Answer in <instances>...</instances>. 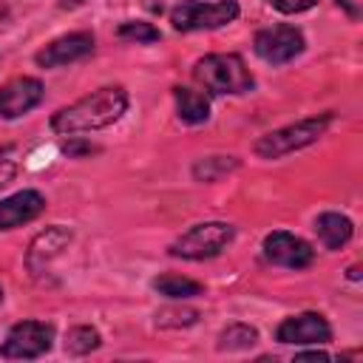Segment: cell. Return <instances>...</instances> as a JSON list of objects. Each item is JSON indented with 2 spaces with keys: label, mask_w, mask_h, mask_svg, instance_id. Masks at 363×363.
Masks as SVG:
<instances>
[{
  "label": "cell",
  "mask_w": 363,
  "mask_h": 363,
  "mask_svg": "<svg viewBox=\"0 0 363 363\" xmlns=\"http://www.w3.org/2000/svg\"><path fill=\"white\" fill-rule=\"evenodd\" d=\"M71 244V233L65 230V227H48L45 233H40L34 241H31V247H28V252H26V264H28V269L37 275V272H43V269H48V264L65 250Z\"/></svg>",
  "instance_id": "obj_13"
},
{
  "label": "cell",
  "mask_w": 363,
  "mask_h": 363,
  "mask_svg": "<svg viewBox=\"0 0 363 363\" xmlns=\"http://www.w3.org/2000/svg\"><path fill=\"white\" fill-rule=\"evenodd\" d=\"M14 170H17V164L11 159H0V187L14 179Z\"/></svg>",
  "instance_id": "obj_23"
},
{
  "label": "cell",
  "mask_w": 363,
  "mask_h": 363,
  "mask_svg": "<svg viewBox=\"0 0 363 363\" xmlns=\"http://www.w3.org/2000/svg\"><path fill=\"white\" fill-rule=\"evenodd\" d=\"M343 9H346V14L352 17V20H357L360 14H363V0H337Z\"/></svg>",
  "instance_id": "obj_24"
},
{
  "label": "cell",
  "mask_w": 363,
  "mask_h": 363,
  "mask_svg": "<svg viewBox=\"0 0 363 363\" xmlns=\"http://www.w3.org/2000/svg\"><path fill=\"white\" fill-rule=\"evenodd\" d=\"M173 99H176V111H179V119H182V122H187V125L207 122V116H210V102H207L204 94L190 91V88H173Z\"/></svg>",
  "instance_id": "obj_15"
},
{
  "label": "cell",
  "mask_w": 363,
  "mask_h": 363,
  "mask_svg": "<svg viewBox=\"0 0 363 363\" xmlns=\"http://www.w3.org/2000/svg\"><path fill=\"white\" fill-rule=\"evenodd\" d=\"M54 343V326L43 320H20L9 329L0 354L9 360H31L51 349Z\"/></svg>",
  "instance_id": "obj_6"
},
{
  "label": "cell",
  "mask_w": 363,
  "mask_h": 363,
  "mask_svg": "<svg viewBox=\"0 0 363 363\" xmlns=\"http://www.w3.org/2000/svg\"><path fill=\"white\" fill-rule=\"evenodd\" d=\"M235 167H238L235 156H207V159H199L193 164V176H196V182H216Z\"/></svg>",
  "instance_id": "obj_17"
},
{
  "label": "cell",
  "mask_w": 363,
  "mask_h": 363,
  "mask_svg": "<svg viewBox=\"0 0 363 363\" xmlns=\"http://www.w3.org/2000/svg\"><path fill=\"white\" fill-rule=\"evenodd\" d=\"M119 37H122V40H133V43H156L162 34H159V28L150 26V23L130 20V23H122V26H119Z\"/></svg>",
  "instance_id": "obj_20"
},
{
  "label": "cell",
  "mask_w": 363,
  "mask_h": 363,
  "mask_svg": "<svg viewBox=\"0 0 363 363\" xmlns=\"http://www.w3.org/2000/svg\"><path fill=\"white\" fill-rule=\"evenodd\" d=\"M45 210V199L37 190H20L0 201V230H14L34 221Z\"/></svg>",
  "instance_id": "obj_12"
},
{
  "label": "cell",
  "mask_w": 363,
  "mask_h": 363,
  "mask_svg": "<svg viewBox=\"0 0 363 363\" xmlns=\"http://www.w3.org/2000/svg\"><path fill=\"white\" fill-rule=\"evenodd\" d=\"M235 230L227 221H204L190 227L184 235H179L170 244V255L176 258H187V261H204L218 255L230 241H233Z\"/></svg>",
  "instance_id": "obj_4"
},
{
  "label": "cell",
  "mask_w": 363,
  "mask_h": 363,
  "mask_svg": "<svg viewBox=\"0 0 363 363\" xmlns=\"http://www.w3.org/2000/svg\"><path fill=\"white\" fill-rule=\"evenodd\" d=\"M176 3H184V0H176ZM164 6V0H159V3H153V9H162Z\"/></svg>",
  "instance_id": "obj_27"
},
{
  "label": "cell",
  "mask_w": 363,
  "mask_h": 363,
  "mask_svg": "<svg viewBox=\"0 0 363 363\" xmlns=\"http://www.w3.org/2000/svg\"><path fill=\"white\" fill-rule=\"evenodd\" d=\"M99 346V332L91 326H74L65 335V352L68 354H88Z\"/></svg>",
  "instance_id": "obj_19"
},
{
  "label": "cell",
  "mask_w": 363,
  "mask_h": 363,
  "mask_svg": "<svg viewBox=\"0 0 363 363\" xmlns=\"http://www.w3.org/2000/svg\"><path fill=\"white\" fill-rule=\"evenodd\" d=\"M272 9H278L281 14H298V11H306L312 9L318 0H267Z\"/></svg>",
  "instance_id": "obj_22"
},
{
  "label": "cell",
  "mask_w": 363,
  "mask_h": 363,
  "mask_svg": "<svg viewBox=\"0 0 363 363\" xmlns=\"http://www.w3.org/2000/svg\"><path fill=\"white\" fill-rule=\"evenodd\" d=\"M0 301H3V289H0Z\"/></svg>",
  "instance_id": "obj_28"
},
{
  "label": "cell",
  "mask_w": 363,
  "mask_h": 363,
  "mask_svg": "<svg viewBox=\"0 0 363 363\" xmlns=\"http://www.w3.org/2000/svg\"><path fill=\"white\" fill-rule=\"evenodd\" d=\"M193 77L204 91H210L216 96H224V94L235 96V94L252 91V74H250V68L244 65V60L238 54L201 57L193 65Z\"/></svg>",
  "instance_id": "obj_2"
},
{
  "label": "cell",
  "mask_w": 363,
  "mask_h": 363,
  "mask_svg": "<svg viewBox=\"0 0 363 363\" xmlns=\"http://www.w3.org/2000/svg\"><path fill=\"white\" fill-rule=\"evenodd\" d=\"M315 233H318V238H320V244H323L326 250H340V247L352 238L354 227H352V221H349L346 216H340V213H320V216L315 218Z\"/></svg>",
  "instance_id": "obj_14"
},
{
  "label": "cell",
  "mask_w": 363,
  "mask_h": 363,
  "mask_svg": "<svg viewBox=\"0 0 363 363\" xmlns=\"http://www.w3.org/2000/svg\"><path fill=\"white\" fill-rule=\"evenodd\" d=\"M235 17H238L235 0H184L170 11V23L176 31L221 28Z\"/></svg>",
  "instance_id": "obj_5"
},
{
  "label": "cell",
  "mask_w": 363,
  "mask_h": 363,
  "mask_svg": "<svg viewBox=\"0 0 363 363\" xmlns=\"http://www.w3.org/2000/svg\"><path fill=\"white\" fill-rule=\"evenodd\" d=\"M128 108V94L119 85H105L99 91H91L88 96L60 108L51 116V130L62 136L85 133V130H99L113 125Z\"/></svg>",
  "instance_id": "obj_1"
},
{
  "label": "cell",
  "mask_w": 363,
  "mask_h": 363,
  "mask_svg": "<svg viewBox=\"0 0 363 363\" xmlns=\"http://www.w3.org/2000/svg\"><path fill=\"white\" fill-rule=\"evenodd\" d=\"M153 289H156L159 295H164V298H196V295L204 292V286H201L199 281H190V278L173 275V272L159 275V278L153 281Z\"/></svg>",
  "instance_id": "obj_16"
},
{
  "label": "cell",
  "mask_w": 363,
  "mask_h": 363,
  "mask_svg": "<svg viewBox=\"0 0 363 363\" xmlns=\"http://www.w3.org/2000/svg\"><path fill=\"white\" fill-rule=\"evenodd\" d=\"M329 122H332L329 113L292 122V125H286V128H281V130H272V133L261 136V139L252 145V150H255L261 159H281V156H286V153H295V150H301V147L318 142V139L326 133Z\"/></svg>",
  "instance_id": "obj_3"
},
{
  "label": "cell",
  "mask_w": 363,
  "mask_h": 363,
  "mask_svg": "<svg viewBox=\"0 0 363 363\" xmlns=\"http://www.w3.org/2000/svg\"><path fill=\"white\" fill-rule=\"evenodd\" d=\"M255 54L269 65H284L303 51V34L295 26H269L252 40Z\"/></svg>",
  "instance_id": "obj_7"
},
{
  "label": "cell",
  "mask_w": 363,
  "mask_h": 363,
  "mask_svg": "<svg viewBox=\"0 0 363 363\" xmlns=\"http://www.w3.org/2000/svg\"><path fill=\"white\" fill-rule=\"evenodd\" d=\"M79 3H85V0H62V9H74V6H79Z\"/></svg>",
  "instance_id": "obj_26"
},
{
  "label": "cell",
  "mask_w": 363,
  "mask_h": 363,
  "mask_svg": "<svg viewBox=\"0 0 363 363\" xmlns=\"http://www.w3.org/2000/svg\"><path fill=\"white\" fill-rule=\"evenodd\" d=\"M199 320V312L196 309H164L156 315V323L159 326H190Z\"/></svg>",
  "instance_id": "obj_21"
},
{
  "label": "cell",
  "mask_w": 363,
  "mask_h": 363,
  "mask_svg": "<svg viewBox=\"0 0 363 363\" xmlns=\"http://www.w3.org/2000/svg\"><path fill=\"white\" fill-rule=\"evenodd\" d=\"M264 255H267V261L286 267V269H303L315 261V250L303 238H298L286 230H275L264 238Z\"/></svg>",
  "instance_id": "obj_8"
},
{
  "label": "cell",
  "mask_w": 363,
  "mask_h": 363,
  "mask_svg": "<svg viewBox=\"0 0 363 363\" xmlns=\"http://www.w3.org/2000/svg\"><path fill=\"white\" fill-rule=\"evenodd\" d=\"M43 82L34 77H17L0 88V116L17 119L43 102Z\"/></svg>",
  "instance_id": "obj_10"
},
{
  "label": "cell",
  "mask_w": 363,
  "mask_h": 363,
  "mask_svg": "<svg viewBox=\"0 0 363 363\" xmlns=\"http://www.w3.org/2000/svg\"><path fill=\"white\" fill-rule=\"evenodd\" d=\"M295 360H329V354L326 352H301V354H295Z\"/></svg>",
  "instance_id": "obj_25"
},
{
  "label": "cell",
  "mask_w": 363,
  "mask_h": 363,
  "mask_svg": "<svg viewBox=\"0 0 363 363\" xmlns=\"http://www.w3.org/2000/svg\"><path fill=\"white\" fill-rule=\"evenodd\" d=\"M91 51H94V34L74 31V34L51 40L45 48L37 51L34 60H37L40 68H60V65H68V62H77V60L88 57Z\"/></svg>",
  "instance_id": "obj_9"
},
{
  "label": "cell",
  "mask_w": 363,
  "mask_h": 363,
  "mask_svg": "<svg viewBox=\"0 0 363 363\" xmlns=\"http://www.w3.org/2000/svg\"><path fill=\"white\" fill-rule=\"evenodd\" d=\"M255 340H258V332L252 326H247V323H230L218 335V349L221 352H241V349H250Z\"/></svg>",
  "instance_id": "obj_18"
},
{
  "label": "cell",
  "mask_w": 363,
  "mask_h": 363,
  "mask_svg": "<svg viewBox=\"0 0 363 363\" xmlns=\"http://www.w3.org/2000/svg\"><path fill=\"white\" fill-rule=\"evenodd\" d=\"M275 337L281 343H298V346H306V343H329L332 340V329L326 323L323 315L318 312H301V315H292L286 318Z\"/></svg>",
  "instance_id": "obj_11"
}]
</instances>
